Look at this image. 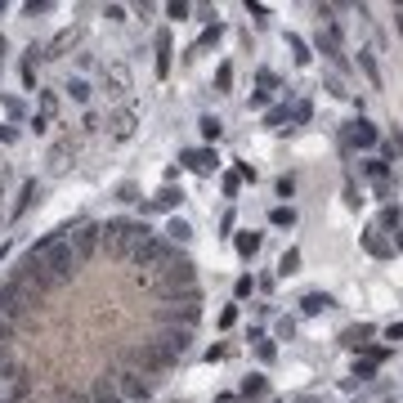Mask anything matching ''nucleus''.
Masks as SVG:
<instances>
[{
    "instance_id": "1",
    "label": "nucleus",
    "mask_w": 403,
    "mask_h": 403,
    "mask_svg": "<svg viewBox=\"0 0 403 403\" xmlns=\"http://www.w3.org/2000/svg\"><path fill=\"white\" fill-rule=\"evenodd\" d=\"M67 233V247H72V260L76 264H86L99 247H104V224L99 220H81V224H72V229H63Z\"/></svg>"
},
{
    "instance_id": "2",
    "label": "nucleus",
    "mask_w": 403,
    "mask_h": 403,
    "mask_svg": "<svg viewBox=\"0 0 403 403\" xmlns=\"http://www.w3.org/2000/svg\"><path fill=\"white\" fill-rule=\"evenodd\" d=\"M112 381H116V390H121L126 403H148L153 399V381H148L144 372H134V367H121Z\"/></svg>"
},
{
    "instance_id": "3",
    "label": "nucleus",
    "mask_w": 403,
    "mask_h": 403,
    "mask_svg": "<svg viewBox=\"0 0 403 403\" xmlns=\"http://www.w3.org/2000/svg\"><path fill=\"white\" fill-rule=\"evenodd\" d=\"M179 166L193 171V175H215V171H220V153H215V148H184Z\"/></svg>"
},
{
    "instance_id": "4",
    "label": "nucleus",
    "mask_w": 403,
    "mask_h": 403,
    "mask_svg": "<svg viewBox=\"0 0 403 403\" xmlns=\"http://www.w3.org/2000/svg\"><path fill=\"white\" fill-rule=\"evenodd\" d=\"M314 45H318V54H327V63H332V67H341V72L349 67V63H345V49H341V31H336L332 23L314 36Z\"/></svg>"
},
{
    "instance_id": "5",
    "label": "nucleus",
    "mask_w": 403,
    "mask_h": 403,
    "mask_svg": "<svg viewBox=\"0 0 403 403\" xmlns=\"http://www.w3.org/2000/svg\"><path fill=\"white\" fill-rule=\"evenodd\" d=\"M345 144H349V148H377V144H381V130L367 121V116H359V121L345 126Z\"/></svg>"
},
{
    "instance_id": "6",
    "label": "nucleus",
    "mask_w": 403,
    "mask_h": 403,
    "mask_svg": "<svg viewBox=\"0 0 403 403\" xmlns=\"http://www.w3.org/2000/svg\"><path fill=\"white\" fill-rule=\"evenodd\" d=\"M184 201V189H175V184H161V189L153 193V201H144V215H166V211H175Z\"/></svg>"
},
{
    "instance_id": "7",
    "label": "nucleus",
    "mask_w": 403,
    "mask_h": 403,
    "mask_svg": "<svg viewBox=\"0 0 403 403\" xmlns=\"http://www.w3.org/2000/svg\"><path fill=\"white\" fill-rule=\"evenodd\" d=\"M90 403H126V399H121V390H116V381L104 372V377L90 381Z\"/></svg>"
},
{
    "instance_id": "8",
    "label": "nucleus",
    "mask_w": 403,
    "mask_h": 403,
    "mask_svg": "<svg viewBox=\"0 0 403 403\" xmlns=\"http://www.w3.org/2000/svg\"><path fill=\"white\" fill-rule=\"evenodd\" d=\"M161 238L175 242V247H184V242H193V224L184 220V215H171V220H166V229H161Z\"/></svg>"
},
{
    "instance_id": "9",
    "label": "nucleus",
    "mask_w": 403,
    "mask_h": 403,
    "mask_svg": "<svg viewBox=\"0 0 403 403\" xmlns=\"http://www.w3.org/2000/svg\"><path fill=\"white\" fill-rule=\"evenodd\" d=\"M260 247H264V238H260V233H251V229H242L238 238H233V251H238L242 260H256V256H260Z\"/></svg>"
},
{
    "instance_id": "10",
    "label": "nucleus",
    "mask_w": 403,
    "mask_h": 403,
    "mask_svg": "<svg viewBox=\"0 0 403 403\" xmlns=\"http://www.w3.org/2000/svg\"><path fill=\"white\" fill-rule=\"evenodd\" d=\"M363 251H367V256H377V260H390L394 256V242H385L381 233L372 229V233H363Z\"/></svg>"
},
{
    "instance_id": "11",
    "label": "nucleus",
    "mask_w": 403,
    "mask_h": 403,
    "mask_svg": "<svg viewBox=\"0 0 403 403\" xmlns=\"http://www.w3.org/2000/svg\"><path fill=\"white\" fill-rule=\"evenodd\" d=\"M372 332H377L372 323H354V327H345V332H341V341H345L349 349H363L367 341H372Z\"/></svg>"
},
{
    "instance_id": "12",
    "label": "nucleus",
    "mask_w": 403,
    "mask_h": 403,
    "mask_svg": "<svg viewBox=\"0 0 403 403\" xmlns=\"http://www.w3.org/2000/svg\"><path fill=\"white\" fill-rule=\"evenodd\" d=\"M108 126H112V134H116V139H126V134L134 130V108H116V112L108 116Z\"/></svg>"
},
{
    "instance_id": "13",
    "label": "nucleus",
    "mask_w": 403,
    "mask_h": 403,
    "mask_svg": "<svg viewBox=\"0 0 403 403\" xmlns=\"http://www.w3.org/2000/svg\"><path fill=\"white\" fill-rule=\"evenodd\" d=\"M269 224H274V229H296V207H292V201L274 207V211H269Z\"/></svg>"
},
{
    "instance_id": "14",
    "label": "nucleus",
    "mask_w": 403,
    "mask_h": 403,
    "mask_svg": "<svg viewBox=\"0 0 403 403\" xmlns=\"http://www.w3.org/2000/svg\"><path fill=\"white\" fill-rule=\"evenodd\" d=\"M90 94H94V86L86 76H72L67 81V99H72V104H90Z\"/></svg>"
},
{
    "instance_id": "15",
    "label": "nucleus",
    "mask_w": 403,
    "mask_h": 403,
    "mask_svg": "<svg viewBox=\"0 0 403 403\" xmlns=\"http://www.w3.org/2000/svg\"><path fill=\"white\" fill-rule=\"evenodd\" d=\"M336 305V300L327 296V292H309L305 300H300V309H305V314H323V309H332Z\"/></svg>"
},
{
    "instance_id": "16",
    "label": "nucleus",
    "mask_w": 403,
    "mask_h": 403,
    "mask_svg": "<svg viewBox=\"0 0 403 403\" xmlns=\"http://www.w3.org/2000/svg\"><path fill=\"white\" fill-rule=\"evenodd\" d=\"M171 72V31H161L157 36V76Z\"/></svg>"
},
{
    "instance_id": "17",
    "label": "nucleus",
    "mask_w": 403,
    "mask_h": 403,
    "mask_svg": "<svg viewBox=\"0 0 403 403\" xmlns=\"http://www.w3.org/2000/svg\"><path fill=\"white\" fill-rule=\"evenodd\" d=\"M359 67H363V76H367V86H372V90H381V67H377V59H372V54H367V49H363V54H359Z\"/></svg>"
},
{
    "instance_id": "18",
    "label": "nucleus",
    "mask_w": 403,
    "mask_h": 403,
    "mask_svg": "<svg viewBox=\"0 0 403 403\" xmlns=\"http://www.w3.org/2000/svg\"><path fill=\"white\" fill-rule=\"evenodd\" d=\"M197 130H201V139H220V134H224V121H220L215 112H207V116L197 121Z\"/></svg>"
},
{
    "instance_id": "19",
    "label": "nucleus",
    "mask_w": 403,
    "mask_h": 403,
    "mask_svg": "<svg viewBox=\"0 0 403 403\" xmlns=\"http://www.w3.org/2000/svg\"><path fill=\"white\" fill-rule=\"evenodd\" d=\"M287 121H292V108H287V104L264 112V126H269V130H287Z\"/></svg>"
},
{
    "instance_id": "20",
    "label": "nucleus",
    "mask_w": 403,
    "mask_h": 403,
    "mask_svg": "<svg viewBox=\"0 0 403 403\" xmlns=\"http://www.w3.org/2000/svg\"><path fill=\"white\" fill-rule=\"evenodd\" d=\"M264 385H269V381H264L260 372H251V377H242V390H238V394H242V399H260Z\"/></svg>"
},
{
    "instance_id": "21",
    "label": "nucleus",
    "mask_w": 403,
    "mask_h": 403,
    "mask_svg": "<svg viewBox=\"0 0 403 403\" xmlns=\"http://www.w3.org/2000/svg\"><path fill=\"white\" fill-rule=\"evenodd\" d=\"M220 36H224V27H220V23H215V27H207V31H201V36H197V45L189 49V54H201V49H211V45L220 41Z\"/></svg>"
},
{
    "instance_id": "22",
    "label": "nucleus",
    "mask_w": 403,
    "mask_h": 403,
    "mask_svg": "<svg viewBox=\"0 0 403 403\" xmlns=\"http://www.w3.org/2000/svg\"><path fill=\"white\" fill-rule=\"evenodd\" d=\"M233 90V63H220L215 67V94H229Z\"/></svg>"
},
{
    "instance_id": "23",
    "label": "nucleus",
    "mask_w": 403,
    "mask_h": 403,
    "mask_svg": "<svg viewBox=\"0 0 403 403\" xmlns=\"http://www.w3.org/2000/svg\"><path fill=\"white\" fill-rule=\"evenodd\" d=\"M296 269H300V251H296V247H287V251H282V260H278V274H282V278H292Z\"/></svg>"
},
{
    "instance_id": "24",
    "label": "nucleus",
    "mask_w": 403,
    "mask_h": 403,
    "mask_svg": "<svg viewBox=\"0 0 403 403\" xmlns=\"http://www.w3.org/2000/svg\"><path fill=\"white\" fill-rule=\"evenodd\" d=\"M287 45H292V59H296L300 67H309V59H314V54H309V45H305V41H300V36H296V31H292V36H287Z\"/></svg>"
},
{
    "instance_id": "25",
    "label": "nucleus",
    "mask_w": 403,
    "mask_h": 403,
    "mask_svg": "<svg viewBox=\"0 0 403 403\" xmlns=\"http://www.w3.org/2000/svg\"><path fill=\"white\" fill-rule=\"evenodd\" d=\"M381 229H394L399 233L403 229V207H394V201H390V207L381 211Z\"/></svg>"
},
{
    "instance_id": "26",
    "label": "nucleus",
    "mask_w": 403,
    "mask_h": 403,
    "mask_svg": "<svg viewBox=\"0 0 403 403\" xmlns=\"http://www.w3.org/2000/svg\"><path fill=\"white\" fill-rule=\"evenodd\" d=\"M381 153H385V161H394V157H403V130H394L390 139L381 144Z\"/></svg>"
},
{
    "instance_id": "27",
    "label": "nucleus",
    "mask_w": 403,
    "mask_h": 403,
    "mask_svg": "<svg viewBox=\"0 0 403 403\" xmlns=\"http://www.w3.org/2000/svg\"><path fill=\"white\" fill-rule=\"evenodd\" d=\"M108 81H112L116 90H130V67H121V63H112V67H108Z\"/></svg>"
},
{
    "instance_id": "28",
    "label": "nucleus",
    "mask_w": 403,
    "mask_h": 403,
    "mask_svg": "<svg viewBox=\"0 0 403 403\" xmlns=\"http://www.w3.org/2000/svg\"><path fill=\"white\" fill-rule=\"evenodd\" d=\"M390 354H394V349H390V345H363V359H367V363H372V367H377V363H385V359H390Z\"/></svg>"
},
{
    "instance_id": "29",
    "label": "nucleus",
    "mask_w": 403,
    "mask_h": 403,
    "mask_svg": "<svg viewBox=\"0 0 403 403\" xmlns=\"http://www.w3.org/2000/svg\"><path fill=\"white\" fill-rule=\"evenodd\" d=\"M54 112H59V94H54V90H45V94H41V112H36V116H45V121H49Z\"/></svg>"
},
{
    "instance_id": "30",
    "label": "nucleus",
    "mask_w": 403,
    "mask_h": 403,
    "mask_svg": "<svg viewBox=\"0 0 403 403\" xmlns=\"http://www.w3.org/2000/svg\"><path fill=\"white\" fill-rule=\"evenodd\" d=\"M309 116H314V104H309V99H300V104L292 108V121H296V126H305Z\"/></svg>"
},
{
    "instance_id": "31",
    "label": "nucleus",
    "mask_w": 403,
    "mask_h": 403,
    "mask_svg": "<svg viewBox=\"0 0 403 403\" xmlns=\"http://www.w3.org/2000/svg\"><path fill=\"white\" fill-rule=\"evenodd\" d=\"M251 292H256V278H251V274H242L238 282H233V296H238V300H247Z\"/></svg>"
},
{
    "instance_id": "32",
    "label": "nucleus",
    "mask_w": 403,
    "mask_h": 403,
    "mask_svg": "<svg viewBox=\"0 0 403 403\" xmlns=\"http://www.w3.org/2000/svg\"><path fill=\"white\" fill-rule=\"evenodd\" d=\"M256 359H260V363H274V359H278V345H274V341H256Z\"/></svg>"
},
{
    "instance_id": "33",
    "label": "nucleus",
    "mask_w": 403,
    "mask_h": 403,
    "mask_svg": "<svg viewBox=\"0 0 403 403\" xmlns=\"http://www.w3.org/2000/svg\"><path fill=\"white\" fill-rule=\"evenodd\" d=\"M256 81H260V90H264V94H274V90H278V76L269 72V67H260V72H256Z\"/></svg>"
},
{
    "instance_id": "34",
    "label": "nucleus",
    "mask_w": 403,
    "mask_h": 403,
    "mask_svg": "<svg viewBox=\"0 0 403 403\" xmlns=\"http://www.w3.org/2000/svg\"><path fill=\"white\" fill-rule=\"evenodd\" d=\"M372 372H377V367L367 359H354V381H372ZM354 381H349V385H354Z\"/></svg>"
},
{
    "instance_id": "35",
    "label": "nucleus",
    "mask_w": 403,
    "mask_h": 403,
    "mask_svg": "<svg viewBox=\"0 0 403 403\" xmlns=\"http://www.w3.org/2000/svg\"><path fill=\"white\" fill-rule=\"evenodd\" d=\"M166 19H171V23H184V19H189V5H184V0H175V5H166Z\"/></svg>"
},
{
    "instance_id": "36",
    "label": "nucleus",
    "mask_w": 403,
    "mask_h": 403,
    "mask_svg": "<svg viewBox=\"0 0 403 403\" xmlns=\"http://www.w3.org/2000/svg\"><path fill=\"white\" fill-rule=\"evenodd\" d=\"M296 336V318H278V341H292Z\"/></svg>"
},
{
    "instance_id": "37",
    "label": "nucleus",
    "mask_w": 403,
    "mask_h": 403,
    "mask_svg": "<svg viewBox=\"0 0 403 403\" xmlns=\"http://www.w3.org/2000/svg\"><path fill=\"white\" fill-rule=\"evenodd\" d=\"M233 175L247 179V184H256V166H251V161H238V166H233Z\"/></svg>"
},
{
    "instance_id": "38",
    "label": "nucleus",
    "mask_w": 403,
    "mask_h": 403,
    "mask_svg": "<svg viewBox=\"0 0 403 403\" xmlns=\"http://www.w3.org/2000/svg\"><path fill=\"white\" fill-rule=\"evenodd\" d=\"M323 90H327V94H336V99H345V86H341V76H327V81H323Z\"/></svg>"
},
{
    "instance_id": "39",
    "label": "nucleus",
    "mask_w": 403,
    "mask_h": 403,
    "mask_svg": "<svg viewBox=\"0 0 403 403\" xmlns=\"http://www.w3.org/2000/svg\"><path fill=\"white\" fill-rule=\"evenodd\" d=\"M238 184H242V179L229 171V175H224V184H220V189H224V197H238Z\"/></svg>"
},
{
    "instance_id": "40",
    "label": "nucleus",
    "mask_w": 403,
    "mask_h": 403,
    "mask_svg": "<svg viewBox=\"0 0 403 403\" xmlns=\"http://www.w3.org/2000/svg\"><path fill=\"white\" fill-rule=\"evenodd\" d=\"M296 193V175H282L278 179V197H292Z\"/></svg>"
},
{
    "instance_id": "41",
    "label": "nucleus",
    "mask_w": 403,
    "mask_h": 403,
    "mask_svg": "<svg viewBox=\"0 0 403 403\" xmlns=\"http://www.w3.org/2000/svg\"><path fill=\"white\" fill-rule=\"evenodd\" d=\"M238 323V305H224V314H220V327H233Z\"/></svg>"
},
{
    "instance_id": "42",
    "label": "nucleus",
    "mask_w": 403,
    "mask_h": 403,
    "mask_svg": "<svg viewBox=\"0 0 403 403\" xmlns=\"http://www.w3.org/2000/svg\"><path fill=\"white\" fill-rule=\"evenodd\" d=\"M385 341L399 345V341H403V323H390V327H385Z\"/></svg>"
},
{
    "instance_id": "43",
    "label": "nucleus",
    "mask_w": 403,
    "mask_h": 403,
    "mask_svg": "<svg viewBox=\"0 0 403 403\" xmlns=\"http://www.w3.org/2000/svg\"><path fill=\"white\" fill-rule=\"evenodd\" d=\"M264 104H269V94H264V90H256V94L247 99V108H264Z\"/></svg>"
},
{
    "instance_id": "44",
    "label": "nucleus",
    "mask_w": 403,
    "mask_h": 403,
    "mask_svg": "<svg viewBox=\"0 0 403 403\" xmlns=\"http://www.w3.org/2000/svg\"><path fill=\"white\" fill-rule=\"evenodd\" d=\"M215 403H247V399H242V394H220Z\"/></svg>"
},
{
    "instance_id": "45",
    "label": "nucleus",
    "mask_w": 403,
    "mask_h": 403,
    "mask_svg": "<svg viewBox=\"0 0 403 403\" xmlns=\"http://www.w3.org/2000/svg\"><path fill=\"white\" fill-rule=\"evenodd\" d=\"M394 27H399V36H403V9H399V14H394Z\"/></svg>"
},
{
    "instance_id": "46",
    "label": "nucleus",
    "mask_w": 403,
    "mask_h": 403,
    "mask_svg": "<svg viewBox=\"0 0 403 403\" xmlns=\"http://www.w3.org/2000/svg\"><path fill=\"white\" fill-rule=\"evenodd\" d=\"M5 54H9V41H5V36H0V59H5Z\"/></svg>"
},
{
    "instance_id": "47",
    "label": "nucleus",
    "mask_w": 403,
    "mask_h": 403,
    "mask_svg": "<svg viewBox=\"0 0 403 403\" xmlns=\"http://www.w3.org/2000/svg\"><path fill=\"white\" fill-rule=\"evenodd\" d=\"M394 247H399V251H403V229H399V238H394Z\"/></svg>"
}]
</instances>
